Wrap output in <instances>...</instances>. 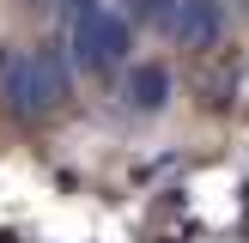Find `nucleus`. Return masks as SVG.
<instances>
[{"instance_id": "1", "label": "nucleus", "mask_w": 249, "mask_h": 243, "mask_svg": "<svg viewBox=\"0 0 249 243\" xmlns=\"http://www.w3.org/2000/svg\"><path fill=\"white\" fill-rule=\"evenodd\" d=\"M0 91L12 97L18 116H49V109L67 104L73 91V73H67V55L61 49H31V55H0Z\"/></svg>"}, {"instance_id": "4", "label": "nucleus", "mask_w": 249, "mask_h": 243, "mask_svg": "<svg viewBox=\"0 0 249 243\" xmlns=\"http://www.w3.org/2000/svg\"><path fill=\"white\" fill-rule=\"evenodd\" d=\"M122 97H128V109H140V116H158V109L170 104V73L158 67V61H140V67L128 73V85H122Z\"/></svg>"}, {"instance_id": "3", "label": "nucleus", "mask_w": 249, "mask_h": 243, "mask_svg": "<svg viewBox=\"0 0 249 243\" xmlns=\"http://www.w3.org/2000/svg\"><path fill=\"white\" fill-rule=\"evenodd\" d=\"M170 36H177L182 49H213L219 36H225V6H219V0H177Z\"/></svg>"}, {"instance_id": "2", "label": "nucleus", "mask_w": 249, "mask_h": 243, "mask_svg": "<svg viewBox=\"0 0 249 243\" xmlns=\"http://www.w3.org/2000/svg\"><path fill=\"white\" fill-rule=\"evenodd\" d=\"M73 55L85 73H116L128 55V18L116 6H85L73 18Z\"/></svg>"}, {"instance_id": "5", "label": "nucleus", "mask_w": 249, "mask_h": 243, "mask_svg": "<svg viewBox=\"0 0 249 243\" xmlns=\"http://www.w3.org/2000/svg\"><path fill=\"white\" fill-rule=\"evenodd\" d=\"M128 12H134L140 24H164V31H170V12H177V0H128Z\"/></svg>"}]
</instances>
